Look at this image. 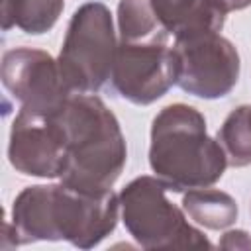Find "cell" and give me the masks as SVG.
<instances>
[{
  "label": "cell",
  "instance_id": "cell-1",
  "mask_svg": "<svg viewBox=\"0 0 251 251\" xmlns=\"http://www.w3.org/2000/svg\"><path fill=\"white\" fill-rule=\"evenodd\" d=\"M120 196L110 190H84L65 182L25 186L14 200L12 226L20 245L33 241H69L92 249L118 224Z\"/></svg>",
  "mask_w": 251,
  "mask_h": 251
},
{
  "label": "cell",
  "instance_id": "cell-2",
  "mask_svg": "<svg viewBox=\"0 0 251 251\" xmlns=\"http://www.w3.org/2000/svg\"><path fill=\"white\" fill-rule=\"evenodd\" d=\"M149 165L169 190L212 186L222 178L227 157L206 131L204 116L182 102L165 106L151 124Z\"/></svg>",
  "mask_w": 251,
  "mask_h": 251
},
{
  "label": "cell",
  "instance_id": "cell-3",
  "mask_svg": "<svg viewBox=\"0 0 251 251\" xmlns=\"http://www.w3.org/2000/svg\"><path fill=\"white\" fill-rule=\"evenodd\" d=\"M57 118L67 141L61 182L84 190H110L127 159L126 137L114 112L96 94H71Z\"/></svg>",
  "mask_w": 251,
  "mask_h": 251
},
{
  "label": "cell",
  "instance_id": "cell-4",
  "mask_svg": "<svg viewBox=\"0 0 251 251\" xmlns=\"http://www.w3.org/2000/svg\"><path fill=\"white\" fill-rule=\"evenodd\" d=\"M157 176H137L120 192L122 222L143 249H210V239L188 224L184 212L167 200Z\"/></svg>",
  "mask_w": 251,
  "mask_h": 251
},
{
  "label": "cell",
  "instance_id": "cell-5",
  "mask_svg": "<svg viewBox=\"0 0 251 251\" xmlns=\"http://www.w3.org/2000/svg\"><path fill=\"white\" fill-rule=\"evenodd\" d=\"M116 31L110 8L102 2L82 4L71 18L57 65L71 94H96L112 76Z\"/></svg>",
  "mask_w": 251,
  "mask_h": 251
},
{
  "label": "cell",
  "instance_id": "cell-6",
  "mask_svg": "<svg viewBox=\"0 0 251 251\" xmlns=\"http://www.w3.org/2000/svg\"><path fill=\"white\" fill-rule=\"evenodd\" d=\"M176 86L184 92L216 100L233 90L239 78V53L220 31H198L175 37Z\"/></svg>",
  "mask_w": 251,
  "mask_h": 251
},
{
  "label": "cell",
  "instance_id": "cell-7",
  "mask_svg": "<svg viewBox=\"0 0 251 251\" xmlns=\"http://www.w3.org/2000/svg\"><path fill=\"white\" fill-rule=\"evenodd\" d=\"M112 86L131 104L147 106L176 84V61L167 41H118Z\"/></svg>",
  "mask_w": 251,
  "mask_h": 251
},
{
  "label": "cell",
  "instance_id": "cell-8",
  "mask_svg": "<svg viewBox=\"0 0 251 251\" xmlns=\"http://www.w3.org/2000/svg\"><path fill=\"white\" fill-rule=\"evenodd\" d=\"M2 84L20 102V110L33 114H57L71 96L57 59L33 47H16L4 53Z\"/></svg>",
  "mask_w": 251,
  "mask_h": 251
},
{
  "label": "cell",
  "instance_id": "cell-9",
  "mask_svg": "<svg viewBox=\"0 0 251 251\" xmlns=\"http://www.w3.org/2000/svg\"><path fill=\"white\" fill-rule=\"evenodd\" d=\"M8 159L22 175L61 178L67 169V141L57 114L20 110L10 129Z\"/></svg>",
  "mask_w": 251,
  "mask_h": 251
},
{
  "label": "cell",
  "instance_id": "cell-10",
  "mask_svg": "<svg viewBox=\"0 0 251 251\" xmlns=\"http://www.w3.org/2000/svg\"><path fill=\"white\" fill-rule=\"evenodd\" d=\"M151 8L173 37L198 31H222L226 14L210 0H149Z\"/></svg>",
  "mask_w": 251,
  "mask_h": 251
},
{
  "label": "cell",
  "instance_id": "cell-11",
  "mask_svg": "<svg viewBox=\"0 0 251 251\" xmlns=\"http://www.w3.org/2000/svg\"><path fill=\"white\" fill-rule=\"evenodd\" d=\"M182 208L196 224L208 229H224L237 220V202L218 188H192L182 196Z\"/></svg>",
  "mask_w": 251,
  "mask_h": 251
},
{
  "label": "cell",
  "instance_id": "cell-12",
  "mask_svg": "<svg viewBox=\"0 0 251 251\" xmlns=\"http://www.w3.org/2000/svg\"><path fill=\"white\" fill-rule=\"evenodd\" d=\"M65 0H2V29L20 27L25 33L41 35L57 24Z\"/></svg>",
  "mask_w": 251,
  "mask_h": 251
},
{
  "label": "cell",
  "instance_id": "cell-13",
  "mask_svg": "<svg viewBox=\"0 0 251 251\" xmlns=\"http://www.w3.org/2000/svg\"><path fill=\"white\" fill-rule=\"evenodd\" d=\"M118 29L122 41H167L169 33L159 24L149 0H120Z\"/></svg>",
  "mask_w": 251,
  "mask_h": 251
},
{
  "label": "cell",
  "instance_id": "cell-14",
  "mask_svg": "<svg viewBox=\"0 0 251 251\" xmlns=\"http://www.w3.org/2000/svg\"><path fill=\"white\" fill-rule=\"evenodd\" d=\"M218 141L226 151L227 165H251V104L237 106L227 114L218 131Z\"/></svg>",
  "mask_w": 251,
  "mask_h": 251
},
{
  "label": "cell",
  "instance_id": "cell-15",
  "mask_svg": "<svg viewBox=\"0 0 251 251\" xmlns=\"http://www.w3.org/2000/svg\"><path fill=\"white\" fill-rule=\"evenodd\" d=\"M218 245L222 249H251V235L243 229H229L222 235Z\"/></svg>",
  "mask_w": 251,
  "mask_h": 251
},
{
  "label": "cell",
  "instance_id": "cell-16",
  "mask_svg": "<svg viewBox=\"0 0 251 251\" xmlns=\"http://www.w3.org/2000/svg\"><path fill=\"white\" fill-rule=\"evenodd\" d=\"M212 4H216L224 14L235 12V10H243L247 6H251V0H210Z\"/></svg>",
  "mask_w": 251,
  "mask_h": 251
}]
</instances>
